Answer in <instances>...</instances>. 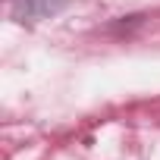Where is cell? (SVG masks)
<instances>
[{"mask_svg": "<svg viewBox=\"0 0 160 160\" xmlns=\"http://www.w3.org/2000/svg\"><path fill=\"white\" fill-rule=\"evenodd\" d=\"M72 3V0H22V3L16 7V16L19 19H50L57 16L60 10H66Z\"/></svg>", "mask_w": 160, "mask_h": 160, "instance_id": "1", "label": "cell"}]
</instances>
